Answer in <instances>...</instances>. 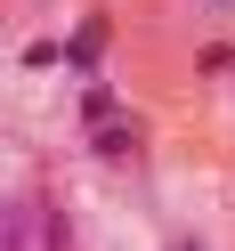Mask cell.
Returning a JSON list of instances; mask_svg holds the SVG:
<instances>
[{"label": "cell", "instance_id": "1", "mask_svg": "<svg viewBox=\"0 0 235 251\" xmlns=\"http://www.w3.org/2000/svg\"><path fill=\"white\" fill-rule=\"evenodd\" d=\"M98 146H105V154H122V146H130V122H122L114 105H98Z\"/></svg>", "mask_w": 235, "mask_h": 251}]
</instances>
